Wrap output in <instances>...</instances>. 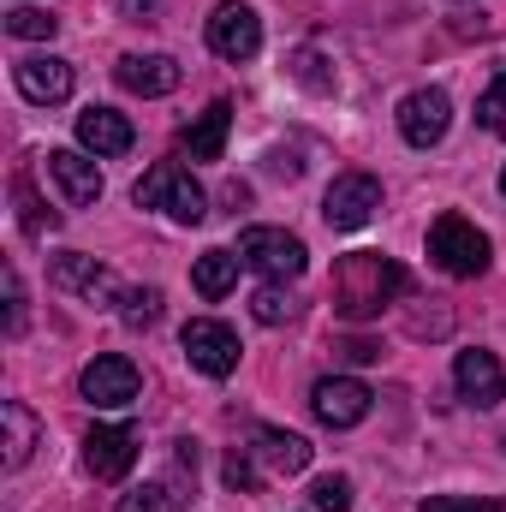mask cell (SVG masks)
Returning <instances> with one entry per match:
<instances>
[{
	"label": "cell",
	"mask_w": 506,
	"mask_h": 512,
	"mask_svg": "<svg viewBox=\"0 0 506 512\" xmlns=\"http://www.w3.org/2000/svg\"><path fill=\"white\" fill-rule=\"evenodd\" d=\"M78 387H84V399H90L96 411H126L131 399L143 393V376H137V364H131V358L102 352V358H90V364H84Z\"/></svg>",
	"instance_id": "7"
},
{
	"label": "cell",
	"mask_w": 506,
	"mask_h": 512,
	"mask_svg": "<svg viewBox=\"0 0 506 512\" xmlns=\"http://www.w3.org/2000/svg\"><path fill=\"white\" fill-rule=\"evenodd\" d=\"M221 483H227V489H233V495H256V489H262V483H268V477H262V471H256L251 447H233V453H227V465H221Z\"/></svg>",
	"instance_id": "28"
},
{
	"label": "cell",
	"mask_w": 506,
	"mask_h": 512,
	"mask_svg": "<svg viewBox=\"0 0 506 512\" xmlns=\"http://www.w3.org/2000/svg\"><path fill=\"white\" fill-rule=\"evenodd\" d=\"M268 173H286V179H298V173H304V161H298L292 149H286V155L274 149V155H268Z\"/></svg>",
	"instance_id": "33"
},
{
	"label": "cell",
	"mask_w": 506,
	"mask_h": 512,
	"mask_svg": "<svg viewBox=\"0 0 506 512\" xmlns=\"http://www.w3.org/2000/svg\"><path fill=\"white\" fill-rule=\"evenodd\" d=\"M54 30H60L54 12H36V6H12L6 12V36H18V42H48Z\"/></svg>",
	"instance_id": "25"
},
{
	"label": "cell",
	"mask_w": 506,
	"mask_h": 512,
	"mask_svg": "<svg viewBox=\"0 0 506 512\" xmlns=\"http://www.w3.org/2000/svg\"><path fill=\"white\" fill-rule=\"evenodd\" d=\"M84 465H90L96 483H120L137 465V429L131 423H96L84 435Z\"/></svg>",
	"instance_id": "10"
},
{
	"label": "cell",
	"mask_w": 506,
	"mask_h": 512,
	"mask_svg": "<svg viewBox=\"0 0 506 512\" xmlns=\"http://www.w3.org/2000/svg\"><path fill=\"white\" fill-rule=\"evenodd\" d=\"M36 441H42L36 411H30L24 399H6V405H0V465H6V471H24L30 453H36Z\"/></svg>",
	"instance_id": "17"
},
{
	"label": "cell",
	"mask_w": 506,
	"mask_h": 512,
	"mask_svg": "<svg viewBox=\"0 0 506 512\" xmlns=\"http://www.w3.org/2000/svg\"><path fill=\"white\" fill-rule=\"evenodd\" d=\"M477 126L506 137V72H495V84L483 90V102H477Z\"/></svg>",
	"instance_id": "29"
},
{
	"label": "cell",
	"mask_w": 506,
	"mask_h": 512,
	"mask_svg": "<svg viewBox=\"0 0 506 512\" xmlns=\"http://www.w3.org/2000/svg\"><path fill=\"white\" fill-rule=\"evenodd\" d=\"M251 316L262 322V328H280V322H292V316H298V298H292L280 280H268V286L251 298Z\"/></svg>",
	"instance_id": "24"
},
{
	"label": "cell",
	"mask_w": 506,
	"mask_h": 512,
	"mask_svg": "<svg viewBox=\"0 0 506 512\" xmlns=\"http://www.w3.org/2000/svg\"><path fill=\"white\" fill-rule=\"evenodd\" d=\"M453 387H459V399H465V405L495 411V405H501V393H506L501 358H495V352H483V346L459 352V358H453Z\"/></svg>",
	"instance_id": "12"
},
{
	"label": "cell",
	"mask_w": 506,
	"mask_h": 512,
	"mask_svg": "<svg viewBox=\"0 0 506 512\" xmlns=\"http://www.w3.org/2000/svg\"><path fill=\"white\" fill-rule=\"evenodd\" d=\"M286 72H292L310 96H334V66L322 60V48H292V54H286Z\"/></svg>",
	"instance_id": "23"
},
{
	"label": "cell",
	"mask_w": 506,
	"mask_h": 512,
	"mask_svg": "<svg viewBox=\"0 0 506 512\" xmlns=\"http://www.w3.org/2000/svg\"><path fill=\"white\" fill-rule=\"evenodd\" d=\"M227 131H233V102H209L191 126L179 131V149L191 155V161H221V149H227Z\"/></svg>",
	"instance_id": "19"
},
{
	"label": "cell",
	"mask_w": 506,
	"mask_h": 512,
	"mask_svg": "<svg viewBox=\"0 0 506 512\" xmlns=\"http://www.w3.org/2000/svg\"><path fill=\"white\" fill-rule=\"evenodd\" d=\"M179 507H185L179 477H155V483H143V489L120 495V507H114V512H179Z\"/></svg>",
	"instance_id": "22"
},
{
	"label": "cell",
	"mask_w": 506,
	"mask_h": 512,
	"mask_svg": "<svg viewBox=\"0 0 506 512\" xmlns=\"http://www.w3.org/2000/svg\"><path fill=\"white\" fill-rule=\"evenodd\" d=\"M0 280H6V340H18V334H24V280H18L12 262H6Z\"/></svg>",
	"instance_id": "31"
},
{
	"label": "cell",
	"mask_w": 506,
	"mask_h": 512,
	"mask_svg": "<svg viewBox=\"0 0 506 512\" xmlns=\"http://www.w3.org/2000/svg\"><path fill=\"white\" fill-rule=\"evenodd\" d=\"M239 256H245V268H256L262 280H280V286L298 280L304 262H310L304 239L286 233V227H245V233H239Z\"/></svg>",
	"instance_id": "4"
},
{
	"label": "cell",
	"mask_w": 506,
	"mask_h": 512,
	"mask_svg": "<svg viewBox=\"0 0 506 512\" xmlns=\"http://www.w3.org/2000/svg\"><path fill=\"white\" fill-rule=\"evenodd\" d=\"M310 453L316 447L292 429H256L251 435V459L262 477H298V471H310Z\"/></svg>",
	"instance_id": "14"
},
{
	"label": "cell",
	"mask_w": 506,
	"mask_h": 512,
	"mask_svg": "<svg viewBox=\"0 0 506 512\" xmlns=\"http://www.w3.org/2000/svg\"><path fill=\"white\" fill-rule=\"evenodd\" d=\"M179 346H185L191 370H203V376H215V382H227V376L239 370V334H233L227 322H215V316H191L185 334H179Z\"/></svg>",
	"instance_id": "6"
},
{
	"label": "cell",
	"mask_w": 506,
	"mask_h": 512,
	"mask_svg": "<svg viewBox=\"0 0 506 512\" xmlns=\"http://www.w3.org/2000/svg\"><path fill=\"white\" fill-rule=\"evenodd\" d=\"M48 179L60 185L66 209H90L102 197V167L90 155H78V149H48Z\"/></svg>",
	"instance_id": "15"
},
{
	"label": "cell",
	"mask_w": 506,
	"mask_h": 512,
	"mask_svg": "<svg viewBox=\"0 0 506 512\" xmlns=\"http://www.w3.org/2000/svg\"><path fill=\"white\" fill-rule=\"evenodd\" d=\"M78 143H84L96 161H108V155H126L131 143H137V131H131V120L114 114V108H84V114H78Z\"/></svg>",
	"instance_id": "18"
},
{
	"label": "cell",
	"mask_w": 506,
	"mask_h": 512,
	"mask_svg": "<svg viewBox=\"0 0 506 512\" xmlns=\"http://www.w3.org/2000/svg\"><path fill=\"white\" fill-rule=\"evenodd\" d=\"M239 262H245L239 251H203L191 262V286L215 304V298H227V292L239 286Z\"/></svg>",
	"instance_id": "20"
},
{
	"label": "cell",
	"mask_w": 506,
	"mask_h": 512,
	"mask_svg": "<svg viewBox=\"0 0 506 512\" xmlns=\"http://www.w3.org/2000/svg\"><path fill=\"white\" fill-rule=\"evenodd\" d=\"M501 191H506V167H501Z\"/></svg>",
	"instance_id": "36"
},
{
	"label": "cell",
	"mask_w": 506,
	"mask_h": 512,
	"mask_svg": "<svg viewBox=\"0 0 506 512\" xmlns=\"http://www.w3.org/2000/svg\"><path fill=\"white\" fill-rule=\"evenodd\" d=\"M429 256H435V268L441 274H453V280H477L483 268H489V233L477 227V221H465V215H441L435 227H429Z\"/></svg>",
	"instance_id": "3"
},
{
	"label": "cell",
	"mask_w": 506,
	"mask_h": 512,
	"mask_svg": "<svg viewBox=\"0 0 506 512\" xmlns=\"http://www.w3.org/2000/svg\"><path fill=\"white\" fill-rule=\"evenodd\" d=\"M370 405H376V393L358 382V376H322V382L310 387V411L328 429H358L370 417Z\"/></svg>",
	"instance_id": "9"
},
{
	"label": "cell",
	"mask_w": 506,
	"mask_h": 512,
	"mask_svg": "<svg viewBox=\"0 0 506 512\" xmlns=\"http://www.w3.org/2000/svg\"><path fill=\"white\" fill-rule=\"evenodd\" d=\"M12 197H18V227H24L30 239H42V233H54V227H60V215H54V209L42 215V203H36L30 179H18V185H12Z\"/></svg>",
	"instance_id": "27"
},
{
	"label": "cell",
	"mask_w": 506,
	"mask_h": 512,
	"mask_svg": "<svg viewBox=\"0 0 506 512\" xmlns=\"http://www.w3.org/2000/svg\"><path fill=\"white\" fill-rule=\"evenodd\" d=\"M376 209H381V179L376 173H340V179L328 185V197H322V221H328L334 233L370 227Z\"/></svg>",
	"instance_id": "5"
},
{
	"label": "cell",
	"mask_w": 506,
	"mask_h": 512,
	"mask_svg": "<svg viewBox=\"0 0 506 512\" xmlns=\"http://www.w3.org/2000/svg\"><path fill=\"white\" fill-rule=\"evenodd\" d=\"M203 36H209V48L221 60H251L256 48H262V18H256V6H245V0H221L209 12Z\"/></svg>",
	"instance_id": "8"
},
{
	"label": "cell",
	"mask_w": 506,
	"mask_h": 512,
	"mask_svg": "<svg viewBox=\"0 0 506 512\" xmlns=\"http://www.w3.org/2000/svg\"><path fill=\"white\" fill-rule=\"evenodd\" d=\"M114 78H120V90H131V96H173L185 84V66L173 54H126L114 66Z\"/></svg>",
	"instance_id": "16"
},
{
	"label": "cell",
	"mask_w": 506,
	"mask_h": 512,
	"mask_svg": "<svg viewBox=\"0 0 506 512\" xmlns=\"http://www.w3.org/2000/svg\"><path fill=\"white\" fill-rule=\"evenodd\" d=\"M120 322H126V328H155V322H161V292H155V286L120 292Z\"/></svg>",
	"instance_id": "26"
},
{
	"label": "cell",
	"mask_w": 506,
	"mask_h": 512,
	"mask_svg": "<svg viewBox=\"0 0 506 512\" xmlns=\"http://www.w3.org/2000/svg\"><path fill=\"white\" fill-rule=\"evenodd\" d=\"M48 280L60 286V292H84V298H96V292H108V268L96 262V256H54V268H48Z\"/></svg>",
	"instance_id": "21"
},
{
	"label": "cell",
	"mask_w": 506,
	"mask_h": 512,
	"mask_svg": "<svg viewBox=\"0 0 506 512\" xmlns=\"http://www.w3.org/2000/svg\"><path fill=\"white\" fill-rule=\"evenodd\" d=\"M12 84H18V96L24 102H36V108H60L66 96H72V66L66 60H54V54H30V60H18L12 66Z\"/></svg>",
	"instance_id": "13"
},
{
	"label": "cell",
	"mask_w": 506,
	"mask_h": 512,
	"mask_svg": "<svg viewBox=\"0 0 506 512\" xmlns=\"http://www.w3.org/2000/svg\"><path fill=\"white\" fill-rule=\"evenodd\" d=\"M417 512H506V501H477V495H429Z\"/></svg>",
	"instance_id": "32"
},
{
	"label": "cell",
	"mask_w": 506,
	"mask_h": 512,
	"mask_svg": "<svg viewBox=\"0 0 506 512\" xmlns=\"http://www.w3.org/2000/svg\"><path fill=\"white\" fill-rule=\"evenodd\" d=\"M399 292H405V268H399L393 256H381V251L340 256V262H334V280H328V298H334V310H340L346 322H370V316H381Z\"/></svg>",
	"instance_id": "1"
},
{
	"label": "cell",
	"mask_w": 506,
	"mask_h": 512,
	"mask_svg": "<svg viewBox=\"0 0 506 512\" xmlns=\"http://www.w3.org/2000/svg\"><path fill=\"white\" fill-rule=\"evenodd\" d=\"M310 501H316V512H352V483L346 477H316Z\"/></svg>",
	"instance_id": "30"
},
{
	"label": "cell",
	"mask_w": 506,
	"mask_h": 512,
	"mask_svg": "<svg viewBox=\"0 0 506 512\" xmlns=\"http://www.w3.org/2000/svg\"><path fill=\"white\" fill-rule=\"evenodd\" d=\"M143 209H161L167 221H179V227H197L203 215H209V197H203V185L179 167V161H155L143 179H137V191H131Z\"/></svg>",
	"instance_id": "2"
},
{
	"label": "cell",
	"mask_w": 506,
	"mask_h": 512,
	"mask_svg": "<svg viewBox=\"0 0 506 512\" xmlns=\"http://www.w3.org/2000/svg\"><path fill=\"white\" fill-rule=\"evenodd\" d=\"M161 0H126V12H143V24H149V12H155Z\"/></svg>",
	"instance_id": "35"
},
{
	"label": "cell",
	"mask_w": 506,
	"mask_h": 512,
	"mask_svg": "<svg viewBox=\"0 0 506 512\" xmlns=\"http://www.w3.org/2000/svg\"><path fill=\"white\" fill-rule=\"evenodd\" d=\"M340 352H346L352 364H376V358H381V346H370V340H346Z\"/></svg>",
	"instance_id": "34"
},
{
	"label": "cell",
	"mask_w": 506,
	"mask_h": 512,
	"mask_svg": "<svg viewBox=\"0 0 506 512\" xmlns=\"http://www.w3.org/2000/svg\"><path fill=\"white\" fill-rule=\"evenodd\" d=\"M453 126V102H447V90H411L405 102H399V137L411 143V149H435L441 137Z\"/></svg>",
	"instance_id": "11"
}]
</instances>
